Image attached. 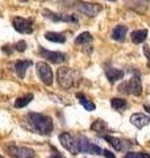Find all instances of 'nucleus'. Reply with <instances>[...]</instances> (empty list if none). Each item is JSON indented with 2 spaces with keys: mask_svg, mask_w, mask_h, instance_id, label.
<instances>
[{
  "mask_svg": "<svg viewBox=\"0 0 150 158\" xmlns=\"http://www.w3.org/2000/svg\"><path fill=\"white\" fill-rule=\"evenodd\" d=\"M28 120H29V124L32 125L33 129L37 133H40V135L49 136L54 129L52 117H49L46 115H42V113L31 112L28 115Z\"/></svg>",
  "mask_w": 150,
  "mask_h": 158,
  "instance_id": "f257e3e1",
  "label": "nucleus"
},
{
  "mask_svg": "<svg viewBox=\"0 0 150 158\" xmlns=\"http://www.w3.org/2000/svg\"><path fill=\"white\" fill-rule=\"evenodd\" d=\"M57 79H58V85L59 86H61L62 88L69 90V88L74 87L79 82L81 75H79L78 71H75V70H73V69H70V67H61V69H58Z\"/></svg>",
  "mask_w": 150,
  "mask_h": 158,
  "instance_id": "f03ea898",
  "label": "nucleus"
},
{
  "mask_svg": "<svg viewBox=\"0 0 150 158\" xmlns=\"http://www.w3.org/2000/svg\"><path fill=\"white\" fill-rule=\"evenodd\" d=\"M119 92L125 94V95L140 96L142 94V83L140 77H132L129 81L123 82L119 86Z\"/></svg>",
  "mask_w": 150,
  "mask_h": 158,
  "instance_id": "7ed1b4c3",
  "label": "nucleus"
},
{
  "mask_svg": "<svg viewBox=\"0 0 150 158\" xmlns=\"http://www.w3.org/2000/svg\"><path fill=\"white\" fill-rule=\"evenodd\" d=\"M59 142H61V145L66 149L67 152H70L71 154H74V156H77V154H79V146H78V138L77 137H74V136H71L70 133H67V132H63V133H61L59 135Z\"/></svg>",
  "mask_w": 150,
  "mask_h": 158,
  "instance_id": "20e7f679",
  "label": "nucleus"
},
{
  "mask_svg": "<svg viewBox=\"0 0 150 158\" xmlns=\"http://www.w3.org/2000/svg\"><path fill=\"white\" fill-rule=\"evenodd\" d=\"M78 138V146H79V152L81 153H88V154H94V156H100L103 154L104 149H102L100 146L90 142V140L84 136H79Z\"/></svg>",
  "mask_w": 150,
  "mask_h": 158,
  "instance_id": "39448f33",
  "label": "nucleus"
},
{
  "mask_svg": "<svg viewBox=\"0 0 150 158\" xmlns=\"http://www.w3.org/2000/svg\"><path fill=\"white\" fill-rule=\"evenodd\" d=\"M75 9H77L78 12L86 15V16L95 17L96 15H99L100 12H102V6H99V4H95V3L78 2V3H75Z\"/></svg>",
  "mask_w": 150,
  "mask_h": 158,
  "instance_id": "423d86ee",
  "label": "nucleus"
},
{
  "mask_svg": "<svg viewBox=\"0 0 150 158\" xmlns=\"http://www.w3.org/2000/svg\"><path fill=\"white\" fill-rule=\"evenodd\" d=\"M37 69V74L41 82L45 86H52L53 85V71L52 67H50L46 62H38L36 65Z\"/></svg>",
  "mask_w": 150,
  "mask_h": 158,
  "instance_id": "0eeeda50",
  "label": "nucleus"
},
{
  "mask_svg": "<svg viewBox=\"0 0 150 158\" xmlns=\"http://www.w3.org/2000/svg\"><path fill=\"white\" fill-rule=\"evenodd\" d=\"M8 154L13 158H36V153L31 148L25 146H16V145H9L7 148Z\"/></svg>",
  "mask_w": 150,
  "mask_h": 158,
  "instance_id": "6e6552de",
  "label": "nucleus"
},
{
  "mask_svg": "<svg viewBox=\"0 0 150 158\" xmlns=\"http://www.w3.org/2000/svg\"><path fill=\"white\" fill-rule=\"evenodd\" d=\"M42 15L46 19L52 20V21H63V23H78V16L77 15H65V13H54L52 11L45 9L42 11Z\"/></svg>",
  "mask_w": 150,
  "mask_h": 158,
  "instance_id": "1a4fd4ad",
  "label": "nucleus"
},
{
  "mask_svg": "<svg viewBox=\"0 0 150 158\" xmlns=\"http://www.w3.org/2000/svg\"><path fill=\"white\" fill-rule=\"evenodd\" d=\"M13 28L19 33L29 34L33 32V20L24 19V17H15L13 19Z\"/></svg>",
  "mask_w": 150,
  "mask_h": 158,
  "instance_id": "9d476101",
  "label": "nucleus"
},
{
  "mask_svg": "<svg viewBox=\"0 0 150 158\" xmlns=\"http://www.w3.org/2000/svg\"><path fill=\"white\" fill-rule=\"evenodd\" d=\"M40 53H41L42 58L48 59V61L53 62V63H65L66 62V56H65L63 53H59V52H50V50H46L45 48H40Z\"/></svg>",
  "mask_w": 150,
  "mask_h": 158,
  "instance_id": "9b49d317",
  "label": "nucleus"
},
{
  "mask_svg": "<svg viewBox=\"0 0 150 158\" xmlns=\"http://www.w3.org/2000/svg\"><path fill=\"white\" fill-rule=\"evenodd\" d=\"M131 123L136 128L141 129V128L150 124V116L145 115V113H133L131 116Z\"/></svg>",
  "mask_w": 150,
  "mask_h": 158,
  "instance_id": "f8f14e48",
  "label": "nucleus"
},
{
  "mask_svg": "<svg viewBox=\"0 0 150 158\" xmlns=\"http://www.w3.org/2000/svg\"><path fill=\"white\" fill-rule=\"evenodd\" d=\"M32 65V61H17L15 62V73L17 74L20 79L25 78V73H27L28 67Z\"/></svg>",
  "mask_w": 150,
  "mask_h": 158,
  "instance_id": "ddd939ff",
  "label": "nucleus"
},
{
  "mask_svg": "<svg viewBox=\"0 0 150 158\" xmlns=\"http://www.w3.org/2000/svg\"><path fill=\"white\" fill-rule=\"evenodd\" d=\"M106 75L108 78L109 83H115V82L120 81V79H123L124 71L119 70V69H115V67H108V69H106Z\"/></svg>",
  "mask_w": 150,
  "mask_h": 158,
  "instance_id": "4468645a",
  "label": "nucleus"
},
{
  "mask_svg": "<svg viewBox=\"0 0 150 158\" xmlns=\"http://www.w3.org/2000/svg\"><path fill=\"white\" fill-rule=\"evenodd\" d=\"M127 32H128V27H125V25H117L112 31V38L115 40V41H124Z\"/></svg>",
  "mask_w": 150,
  "mask_h": 158,
  "instance_id": "2eb2a0df",
  "label": "nucleus"
},
{
  "mask_svg": "<svg viewBox=\"0 0 150 158\" xmlns=\"http://www.w3.org/2000/svg\"><path fill=\"white\" fill-rule=\"evenodd\" d=\"M148 37L146 29H140V31H133L131 34V38L134 44H142Z\"/></svg>",
  "mask_w": 150,
  "mask_h": 158,
  "instance_id": "dca6fc26",
  "label": "nucleus"
},
{
  "mask_svg": "<svg viewBox=\"0 0 150 158\" xmlns=\"http://www.w3.org/2000/svg\"><path fill=\"white\" fill-rule=\"evenodd\" d=\"M102 137H103L106 141H108V144H109V145H112V148H113L115 150L120 152V150H123V149H124V142L120 140V138L113 137V136H102Z\"/></svg>",
  "mask_w": 150,
  "mask_h": 158,
  "instance_id": "f3484780",
  "label": "nucleus"
},
{
  "mask_svg": "<svg viewBox=\"0 0 150 158\" xmlns=\"http://www.w3.org/2000/svg\"><path fill=\"white\" fill-rule=\"evenodd\" d=\"M45 38L49 40L52 42H57V44H63L66 41V37L62 33H56V32H46L45 33Z\"/></svg>",
  "mask_w": 150,
  "mask_h": 158,
  "instance_id": "a211bd4d",
  "label": "nucleus"
},
{
  "mask_svg": "<svg viewBox=\"0 0 150 158\" xmlns=\"http://www.w3.org/2000/svg\"><path fill=\"white\" fill-rule=\"evenodd\" d=\"M77 99H78V102L81 103V104H82L84 108H86L87 111H95V108H96L95 103H92L88 98L84 96L83 94H77Z\"/></svg>",
  "mask_w": 150,
  "mask_h": 158,
  "instance_id": "6ab92c4d",
  "label": "nucleus"
},
{
  "mask_svg": "<svg viewBox=\"0 0 150 158\" xmlns=\"http://www.w3.org/2000/svg\"><path fill=\"white\" fill-rule=\"evenodd\" d=\"M111 106L113 110H116L119 112H121L124 110H127V107H128V103L125 99H120V98H115L111 100Z\"/></svg>",
  "mask_w": 150,
  "mask_h": 158,
  "instance_id": "aec40b11",
  "label": "nucleus"
},
{
  "mask_svg": "<svg viewBox=\"0 0 150 158\" xmlns=\"http://www.w3.org/2000/svg\"><path fill=\"white\" fill-rule=\"evenodd\" d=\"M91 129L94 132H96V133H104V132H107L108 131V125H107V123L104 121V120H96L94 123V124L91 125Z\"/></svg>",
  "mask_w": 150,
  "mask_h": 158,
  "instance_id": "412c9836",
  "label": "nucleus"
},
{
  "mask_svg": "<svg viewBox=\"0 0 150 158\" xmlns=\"http://www.w3.org/2000/svg\"><path fill=\"white\" fill-rule=\"evenodd\" d=\"M33 94H28V95H25V96H21V98H19L16 102H15V107L16 108H23L25 106H28L29 103H31L33 100Z\"/></svg>",
  "mask_w": 150,
  "mask_h": 158,
  "instance_id": "4be33fe9",
  "label": "nucleus"
},
{
  "mask_svg": "<svg viewBox=\"0 0 150 158\" xmlns=\"http://www.w3.org/2000/svg\"><path fill=\"white\" fill-rule=\"evenodd\" d=\"M91 41H92V36L88 32H83L81 34H78V37L75 38V42L77 44H88Z\"/></svg>",
  "mask_w": 150,
  "mask_h": 158,
  "instance_id": "5701e85b",
  "label": "nucleus"
},
{
  "mask_svg": "<svg viewBox=\"0 0 150 158\" xmlns=\"http://www.w3.org/2000/svg\"><path fill=\"white\" fill-rule=\"evenodd\" d=\"M124 158H150L149 153H140V152H129L125 154Z\"/></svg>",
  "mask_w": 150,
  "mask_h": 158,
  "instance_id": "b1692460",
  "label": "nucleus"
},
{
  "mask_svg": "<svg viewBox=\"0 0 150 158\" xmlns=\"http://www.w3.org/2000/svg\"><path fill=\"white\" fill-rule=\"evenodd\" d=\"M25 49H27V42L25 41H19L16 45H15V50H17V52H25Z\"/></svg>",
  "mask_w": 150,
  "mask_h": 158,
  "instance_id": "393cba45",
  "label": "nucleus"
},
{
  "mask_svg": "<svg viewBox=\"0 0 150 158\" xmlns=\"http://www.w3.org/2000/svg\"><path fill=\"white\" fill-rule=\"evenodd\" d=\"M144 53L146 54V57H148V66L150 67V52H149V48L148 46H144Z\"/></svg>",
  "mask_w": 150,
  "mask_h": 158,
  "instance_id": "a878e982",
  "label": "nucleus"
},
{
  "mask_svg": "<svg viewBox=\"0 0 150 158\" xmlns=\"http://www.w3.org/2000/svg\"><path fill=\"white\" fill-rule=\"evenodd\" d=\"M49 158H65L62 154H59V153L56 150V149H53V154L52 156H50Z\"/></svg>",
  "mask_w": 150,
  "mask_h": 158,
  "instance_id": "bb28decb",
  "label": "nucleus"
},
{
  "mask_svg": "<svg viewBox=\"0 0 150 158\" xmlns=\"http://www.w3.org/2000/svg\"><path fill=\"white\" fill-rule=\"evenodd\" d=\"M103 156H106L107 158H116V157H115L113 153H111L109 150H104V152H103Z\"/></svg>",
  "mask_w": 150,
  "mask_h": 158,
  "instance_id": "cd10ccee",
  "label": "nucleus"
},
{
  "mask_svg": "<svg viewBox=\"0 0 150 158\" xmlns=\"http://www.w3.org/2000/svg\"><path fill=\"white\" fill-rule=\"evenodd\" d=\"M144 110H145V111H148V112L150 113V106H144Z\"/></svg>",
  "mask_w": 150,
  "mask_h": 158,
  "instance_id": "c85d7f7f",
  "label": "nucleus"
},
{
  "mask_svg": "<svg viewBox=\"0 0 150 158\" xmlns=\"http://www.w3.org/2000/svg\"><path fill=\"white\" fill-rule=\"evenodd\" d=\"M109 2H116V0H109Z\"/></svg>",
  "mask_w": 150,
  "mask_h": 158,
  "instance_id": "c756f323",
  "label": "nucleus"
},
{
  "mask_svg": "<svg viewBox=\"0 0 150 158\" xmlns=\"http://www.w3.org/2000/svg\"><path fill=\"white\" fill-rule=\"evenodd\" d=\"M0 158H4V157H3V156H0Z\"/></svg>",
  "mask_w": 150,
  "mask_h": 158,
  "instance_id": "7c9ffc66",
  "label": "nucleus"
}]
</instances>
